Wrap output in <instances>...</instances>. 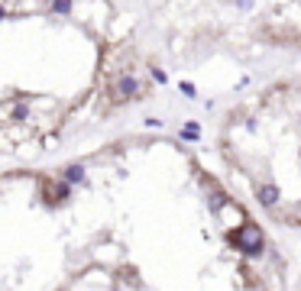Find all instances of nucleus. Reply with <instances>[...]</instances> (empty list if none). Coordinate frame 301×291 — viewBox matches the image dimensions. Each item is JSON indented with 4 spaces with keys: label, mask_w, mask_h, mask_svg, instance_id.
<instances>
[{
    "label": "nucleus",
    "mask_w": 301,
    "mask_h": 291,
    "mask_svg": "<svg viewBox=\"0 0 301 291\" xmlns=\"http://www.w3.org/2000/svg\"><path fill=\"white\" fill-rule=\"evenodd\" d=\"M62 291L285 288L253 207L169 133H123L46 165Z\"/></svg>",
    "instance_id": "1"
},
{
    "label": "nucleus",
    "mask_w": 301,
    "mask_h": 291,
    "mask_svg": "<svg viewBox=\"0 0 301 291\" xmlns=\"http://www.w3.org/2000/svg\"><path fill=\"white\" fill-rule=\"evenodd\" d=\"M156 91V58L113 0H0V155H42Z\"/></svg>",
    "instance_id": "2"
},
{
    "label": "nucleus",
    "mask_w": 301,
    "mask_h": 291,
    "mask_svg": "<svg viewBox=\"0 0 301 291\" xmlns=\"http://www.w3.org/2000/svg\"><path fill=\"white\" fill-rule=\"evenodd\" d=\"M214 149L262 217L301 233V72L236 97L217 117Z\"/></svg>",
    "instance_id": "3"
},
{
    "label": "nucleus",
    "mask_w": 301,
    "mask_h": 291,
    "mask_svg": "<svg viewBox=\"0 0 301 291\" xmlns=\"http://www.w3.org/2000/svg\"><path fill=\"white\" fill-rule=\"evenodd\" d=\"M162 10L201 13L198 36H246L259 42V16L265 0H156Z\"/></svg>",
    "instance_id": "4"
}]
</instances>
